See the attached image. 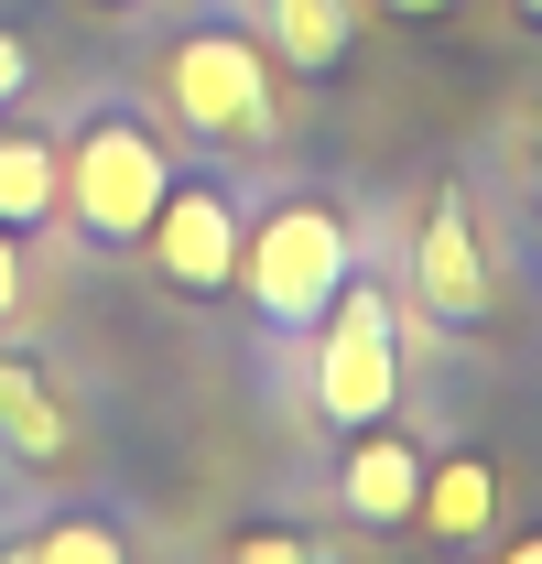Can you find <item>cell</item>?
I'll return each mask as SVG.
<instances>
[{"mask_svg": "<svg viewBox=\"0 0 542 564\" xmlns=\"http://www.w3.org/2000/svg\"><path fill=\"white\" fill-rule=\"evenodd\" d=\"M163 98H174V120H185L206 152H261V141H282V66H271L261 33H239V22L174 33Z\"/></svg>", "mask_w": 542, "mask_h": 564, "instance_id": "cell-1", "label": "cell"}, {"mask_svg": "<svg viewBox=\"0 0 542 564\" xmlns=\"http://www.w3.org/2000/svg\"><path fill=\"white\" fill-rule=\"evenodd\" d=\"M358 272V239L326 196H282V207L239 239V293L261 315V337H315V315L337 304V282Z\"/></svg>", "mask_w": 542, "mask_h": 564, "instance_id": "cell-2", "label": "cell"}, {"mask_svg": "<svg viewBox=\"0 0 542 564\" xmlns=\"http://www.w3.org/2000/svg\"><path fill=\"white\" fill-rule=\"evenodd\" d=\"M304 391H315V413L326 434H369V423H391L402 402V304L380 293V282H337V304L315 315V369H304Z\"/></svg>", "mask_w": 542, "mask_h": 564, "instance_id": "cell-3", "label": "cell"}, {"mask_svg": "<svg viewBox=\"0 0 542 564\" xmlns=\"http://www.w3.org/2000/svg\"><path fill=\"white\" fill-rule=\"evenodd\" d=\"M163 185H174V152H163L152 120H131V109H98V120L66 141V217L98 250H141Z\"/></svg>", "mask_w": 542, "mask_h": 564, "instance_id": "cell-4", "label": "cell"}, {"mask_svg": "<svg viewBox=\"0 0 542 564\" xmlns=\"http://www.w3.org/2000/svg\"><path fill=\"white\" fill-rule=\"evenodd\" d=\"M239 239H250V217H239V196H228L217 174H174L163 207H152V228H141L152 282L185 293V304H217V293L239 282Z\"/></svg>", "mask_w": 542, "mask_h": 564, "instance_id": "cell-5", "label": "cell"}, {"mask_svg": "<svg viewBox=\"0 0 542 564\" xmlns=\"http://www.w3.org/2000/svg\"><path fill=\"white\" fill-rule=\"evenodd\" d=\"M412 293H423L445 326H477V315H488V239H477L467 196H434V207H423V239H412Z\"/></svg>", "mask_w": 542, "mask_h": 564, "instance_id": "cell-6", "label": "cell"}, {"mask_svg": "<svg viewBox=\"0 0 542 564\" xmlns=\"http://www.w3.org/2000/svg\"><path fill=\"white\" fill-rule=\"evenodd\" d=\"M337 499H347V521H369V532H412V510H423V445H412V434H391V423L347 434Z\"/></svg>", "mask_w": 542, "mask_h": 564, "instance_id": "cell-7", "label": "cell"}, {"mask_svg": "<svg viewBox=\"0 0 542 564\" xmlns=\"http://www.w3.org/2000/svg\"><path fill=\"white\" fill-rule=\"evenodd\" d=\"M250 11H261L271 66H293V76H337L347 44H358V0H250Z\"/></svg>", "mask_w": 542, "mask_h": 564, "instance_id": "cell-8", "label": "cell"}, {"mask_svg": "<svg viewBox=\"0 0 542 564\" xmlns=\"http://www.w3.org/2000/svg\"><path fill=\"white\" fill-rule=\"evenodd\" d=\"M66 217V152L44 131H0V228H55Z\"/></svg>", "mask_w": 542, "mask_h": 564, "instance_id": "cell-9", "label": "cell"}, {"mask_svg": "<svg viewBox=\"0 0 542 564\" xmlns=\"http://www.w3.org/2000/svg\"><path fill=\"white\" fill-rule=\"evenodd\" d=\"M434 543H477L488 521H499V478H488V456H445V467H423V510H412Z\"/></svg>", "mask_w": 542, "mask_h": 564, "instance_id": "cell-10", "label": "cell"}, {"mask_svg": "<svg viewBox=\"0 0 542 564\" xmlns=\"http://www.w3.org/2000/svg\"><path fill=\"white\" fill-rule=\"evenodd\" d=\"M0 434H11V456H33V467H55L66 456V413H55V391L22 369L11 380V402H0Z\"/></svg>", "mask_w": 542, "mask_h": 564, "instance_id": "cell-11", "label": "cell"}, {"mask_svg": "<svg viewBox=\"0 0 542 564\" xmlns=\"http://www.w3.org/2000/svg\"><path fill=\"white\" fill-rule=\"evenodd\" d=\"M33 564H131V554H120V532H109V521H87V510H66V521H44V543H33Z\"/></svg>", "mask_w": 542, "mask_h": 564, "instance_id": "cell-12", "label": "cell"}, {"mask_svg": "<svg viewBox=\"0 0 542 564\" xmlns=\"http://www.w3.org/2000/svg\"><path fill=\"white\" fill-rule=\"evenodd\" d=\"M228 564H315V543H304V532H239Z\"/></svg>", "mask_w": 542, "mask_h": 564, "instance_id": "cell-13", "label": "cell"}, {"mask_svg": "<svg viewBox=\"0 0 542 564\" xmlns=\"http://www.w3.org/2000/svg\"><path fill=\"white\" fill-rule=\"evenodd\" d=\"M22 293H33V272H22V228H0V326L22 315Z\"/></svg>", "mask_w": 542, "mask_h": 564, "instance_id": "cell-14", "label": "cell"}, {"mask_svg": "<svg viewBox=\"0 0 542 564\" xmlns=\"http://www.w3.org/2000/svg\"><path fill=\"white\" fill-rule=\"evenodd\" d=\"M22 87H33V44H22V33H11V22H0V109H11V98H22Z\"/></svg>", "mask_w": 542, "mask_h": 564, "instance_id": "cell-15", "label": "cell"}, {"mask_svg": "<svg viewBox=\"0 0 542 564\" xmlns=\"http://www.w3.org/2000/svg\"><path fill=\"white\" fill-rule=\"evenodd\" d=\"M380 11H402V22H434V11H456V0H380Z\"/></svg>", "mask_w": 542, "mask_h": 564, "instance_id": "cell-16", "label": "cell"}, {"mask_svg": "<svg viewBox=\"0 0 542 564\" xmlns=\"http://www.w3.org/2000/svg\"><path fill=\"white\" fill-rule=\"evenodd\" d=\"M499 564H542V532H521V543H510V554H499Z\"/></svg>", "mask_w": 542, "mask_h": 564, "instance_id": "cell-17", "label": "cell"}, {"mask_svg": "<svg viewBox=\"0 0 542 564\" xmlns=\"http://www.w3.org/2000/svg\"><path fill=\"white\" fill-rule=\"evenodd\" d=\"M532 196H542V120H532Z\"/></svg>", "mask_w": 542, "mask_h": 564, "instance_id": "cell-18", "label": "cell"}, {"mask_svg": "<svg viewBox=\"0 0 542 564\" xmlns=\"http://www.w3.org/2000/svg\"><path fill=\"white\" fill-rule=\"evenodd\" d=\"M11 380H22V369H11V358H0V402H11Z\"/></svg>", "mask_w": 542, "mask_h": 564, "instance_id": "cell-19", "label": "cell"}, {"mask_svg": "<svg viewBox=\"0 0 542 564\" xmlns=\"http://www.w3.org/2000/svg\"><path fill=\"white\" fill-rule=\"evenodd\" d=\"M98 11H141V0H98Z\"/></svg>", "mask_w": 542, "mask_h": 564, "instance_id": "cell-20", "label": "cell"}, {"mask_svg": "<svg viewBox=\"0 0 542 564\" xmlns=\"http://www.w3.org/2000/svg\"><path fill=\"white\" fill-rule=\"evenodd\" d=\"M0 564H33V543H22V554H0Z\"/></svg>", "mask_w": 542, "mask_h": 564, "instance_id": "cell-21", "label": "cell"}, {"mask_svg": "<svg viewBox=\"0 0 542 564\" xmlns=\"http://www.w3.org/2000/svg\"><path fill=\"white\" fill-rule=\"evenodd\" d=\"M521 11H532V22H542V0H521Z\"/></svg>", "mask_w": 542, "mask_h": 564, "instance_id": "cell-22", "label": "cell"}]
</instances>
